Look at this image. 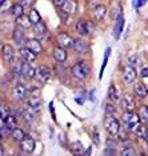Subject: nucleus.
Masks as SVG:
<instances>
[{
	"label": "nucleus",
	"mask_w": 148,
	"mask_h": 156,
	"mask_svg": "<svg viewBox=\"0 0 148 156\" xmlns=\"http://www.w3.org/2000/svg\"><path fill=\"white\" fill-rule=\"evenodd\" d=\"M135 133H136L137 137H140V139H146V136L148 133V129H147L146 124H140V126L137 127V129L135 131Z\"/></svg>",
	"instance_id": "29"
},
{
	"label": "nucleus",
	"mask_w": 148,
	"mask_h": 156,
	"mask_svg": "<svg viewBox=\"0 0 148 156\" xmlns=\"http://www.w3.org/2000/svg\"><path fill=\"white\" fill-rule=\"evenodd\" d=\"M4 123H5V126L8 127V128L11 129V131H13V129L16 128V118H15L13 115H9L8 118L4 120Z\"/></svg>",
	"instance_id": "34"
},
{
	"label": "nucleus",
	"mask_w": 148,
	"mask_h": 156,
	"mask_svg": "<svg viewBox=\"0 0 148 156\" xmlns=\"http://www.w3.org/2000/svg\"><path fill=\"white\" fill-rule=\"evenodd\" d=\"M120 16H123V9H122V4H120V3H118V4L114 7V9H112L111 17L116 20V19H119Z\"/></svg>",
	"instance_id": "30"
},
{
	"label": "nucleus",
	"mask_w": 148,
	"mask_h": 156,
	"mask_svg": "<svg viewBox=\"0 0 148 156\" xmlns=\"http://www.w3.org/2000/svg\"><path fill=\"white\" fill-rule=\"evenodd\" d=\"M123 27H124V19H123V16H120L119 19H116V26H115V31H114V36L116 39H119V36H120Z\"/></svg>",
	"instance_id": "24"
},
{
	"label": "nucleus",
	"mask_w": 148,
	"mask_h": 156,
	"mask_svg": "<svg viewBox=\"0 0 148 156\" xmlns=\"http://www.w3.org/2000/svg\"><path fill=\"white\" fill-rule=\"evenodd\" d=\"M23 5H31V3H33V0H20Z\"/></svg>",
	"instance_id": "42"
},
{
	"label": "nucleus",
	"mask_w": 148,
	"mask_h": 156,
	"mask_svg": "<svg viewBox=\"0 0 148 156\" xmlns=\"http://www.w3.org/2000/svg\"><path fill=\"white\" fill-rule=\"evenodd\" d=\"M123 122H124V127L128 131H135L137 129V127L140 126V118L139 115L132 111H125L123 115Z\"/></svg>",
	"instance_id": "1"
},
{
	"label": "nucleus",
	"mask_w": 148,
	"mask_h": 156,
	"mask_svg": "<svg viewBox=\"0 0 148 156\" xmlns=\"http://www.w3.org/2000/svg\"><path fill=\"white\" fill-rule=\"evenodd\" d=\"M140 75L143 77H147L148 76V67H143L142 71H140Z\"/></svg>",
	"instance_id": "40"
},
{
	"label": "nucleus",
	"mask_w": 148,
	"mask_h": 156,
	"mask_svg": "<svg viewBox=\"0 0 148 156\" xmlns=\"http://www.w3.org/2000/svg\"><path fill=\"white\" fill-rule=\"evenodd\" d=\"M123 79L125 80V83H133L136 79V71L135 67L132 66H127L124 71H123Z\"/></svg>",
	"instance_id": "6"
},
{
	"label": "nucleus",
	"mask_w": 148,
	"mask_h": 156,
	"mask_svg": "<svg viewBox=\"0 0 148 156\" xmlns=\"http://www.w3.org/2000/svg\"><path fill=\"white\" fill-rule=\"evenodd\" d=\"M9 116V108L7 107V105L3 103L2 105H0V119L2 120H5Z\"/></svg>",
	"instance_id": "35"
},
{
	"label": "nucleus",
	"mask_w": 148,
	"mask_h": 156,
	"mask_svg": "<svg viewBox=\"0 0 148 156\" xmlns=\"http://www.w3.org/2000/svg\"><path fill=\"white\" fill-rule=\"evenodd\" d=\"M108 99H110L112 103L119 101V92L115 86H110V88H108Z\"/></svg>",
	"instance_id": "26"
},
{
	"label": "nucleus",
	"mask_w": 148,
	"mask_h": 156,
	"mask_svg": "<svg viewBox=\"0 0 148 156\" xmlns=\"http://www.w3.org/2000/svg\"><path fill=\"white\" fill-rule=\"evenodd\" d=\"M105 13H107V7H105V5H97L96 8H95V11H93L95 20H97V22L103 20L104 16H105Z\"/></svg>",
	"instance_id": "19"
},
{
	"label": "nucleus",
	"mask_w": 148,
	"mask_h": 156,
	"mask_svg": "<svg viewBox=\"0 0 148 156\" xmlns=\"http://www.w3.org/2000/svg\"><path fill=\"white\" fill-rule=\"evenodd\" d=\"M16 24H17V27L22 28V30H28V28L32 26V23H31L30 17H28V16H24V15H22L20 17H17V19H16Z\"/></svg>",
	"instance_id": "17"
},
{
	"label": "nucleus",
	"mask_w": 148,
	"mask_h": 156,
	"mask_svg": "<svg viewBox=\"0 0 148 156\" xmlns=\"http://www.w3.org/2000/svg\"><path fill=\"white\" fill-rule=\"evenodd\" d=\"M36 111L37 109H35V108H28L27 111H24L23 113V118L27 120V122H32V120L35 119V115H36Z\"/></svg>",
	"instance_id": "31"
},
{
	"label": "nucleus",
	"mask_w": 148,
	"mask_h": 156,
	"mask_svg": "<svg viewBox=\"0 0 148 156\" xmlns=\"http://www.w3.org/2000/svg\"><path fill=\"white\" fill-rule=\"evenodd\" d=\"M51 77V71L47 67H40L36 72V79L39 83H45Z\"/></svg>",
	"instance_id": "9"
},
{
	"label": "nucleus",
	"mask_w": 148,
	"mask_h": 156,
	"mask_svg": "<svg viewBox=\"0 0 148 156\" xmlns=\"http://www.w3.org/2000/svg\"><path fill=\"white\" fill-rule=\"evenodd\" d=\"M76 30L80 35H88L91 32L90 24H88V22H84V20H80V22L76 24Z\"/></svg>",
	"instance_id": "21"
},
{
	"label": "nucleus",
	"mask_w": 148,
	"mask_h": 156,
	"mask_svg": "<svg viewBox=\"0 0 148 156\" xmlns=\"http://www.w3.org/2000/svg\"><path fill=\"white\" fill-rule=\"evenodd\" d=\"M72 73H73V76L79 80L86 79L88 76V73H90V66H88V63L84 62V60L76 63V64L72 67Z\"/></svg>",
	"instance_id": "2"
},
{
	"label": "nucleus",
	"mask_w": 148,
	"mask_h": 156,
	"mask_svg": "<svg viewBox=\"0 0 148 156\" xmlns=\"http://www.w3.org/2000/svg\"><path fill=\"white\" fill-rule=\"evenodd\" d=\"M36 72L37 71L33 68L32 66L28 62H26V63H23V68H22V75L24 76V77H27V79H32V77H35L36 76Z\"/></svg>",
	"instance_id": "11"
},
{
	"label": "nucleus",
	"mask_w": 148,
	"mask_h": 156,
	"mask_svg": "<svg viewBox=\"0 0 148 156\" xmlns=\"http://www.w3.org/2000/svg\"><path fill=\"white\" fill-rule=\"evenodd\" d=\"M63 11L65 13H75L77 11V2L76 0H67L63 4Z\"/></svg>",
	"instance_id": "16"
},
{
	"label": "nucleus",
	"mask_w": 148,
	"mask_h": 156,
	"mask_svg": "<svg viewBox=\"0 0 148 156\" xmlns=\"http://www.w3.org/2000/svg\"><path fill=\"white\" fill-rule=\"evenodd\" d=\"M133 92L137 98L144 99L148 96V88L146 87V84L142 83V81H137V83L133 86Z\"/></svg>",
	"instance_id": "8"
},
{
	"label": "nucleus",
	"mask_w": 148,
	"mask_h": 156,
	"mask_svg": "<svg viewBox=\"0 0 148 156\" xmlns=\"http://www.w3.org/2000/svg\"><path fill=\"white\" fill-rule=\"evenodd\" d=\"M128 62H129V66H132V67H135V66H139V64H140L139 58H137V56H131V58L128 59Z\"/></svg>",
	"instance_id": "39"
},
{
	"label": "nucleus",
	"mask_w": 148,
	"mask_h": 156,
	"mask_svg": "<svg viewBox=\"0 0 148 156\" xmlns=\"http://www.w3.org/2000/svg\"><path fill=\"white\" fill-rule=\"evenodd\" d=\"M56 40H58V44L60 45V47H63V48H72L73 47V41H75L68 34H65V32L59 34L58 37H56Z\"/></svg>",
	"instance_id": "4"
},
{
	"label": "nucleus",
	"mask_w": 148,
	"mask_h": 156,
	"mask_svg": "<svg viewBox=\"0 0 148 156\" xmlns=\"http://www.w3.org/2000/svg\"><path fill=\"white\" fill-rule=\"evenodd\" d=\"M105 112H107V115H108V116H111V115H115V112H116V108L114 107V104H108L107 107H105Z\"/></svg>",
	"instance_id": "38"
},
{
	"label": "nucleus",
	"mask_w": 148,
	"mask_h": 156,
	"mask_svg": "<svg viewBox=\"0 0 148 156\" xmlns=\"http://www.w3.org/2000/svg\"><path fill=\"white\" fill-rule=\"evenodd\" d=\"M23 12H24V5L23 4H20V3H17V4H13L12 5V8H11V13L13 15V17H20L23 15Z\"/></svg>",
	"instance_id": "25"
},
{
	"label": "nucleus",
	"mask_w": 148,
	"mask_h": 156,
	"mask_svg": "<svg viewBox=\"0 0 148 156\" xmlns=\"http://www.w3.org/2000/svg\"><path fill=\"white\" fill-rule=\"evenodd\" d=\"M73 49H75L77 54H86V52H88V49H90V44L86 40H83V39H76L73 41Z\"/></svg>",
	"instance_id": "7"
},
{
	"label": "nucleus",
	"mask_w": 148,
	"mask_h": 156,
	"mask_svg": "<svg viewBox=\"0 0 148 156\" xmlns=\"http://www.w3.org/2000/svg\"><path fill=\"white\" fill-rule=\"evenodd\" d=\"M20 56H22V59L24 60V62H35V59H36V54L35 52H32L30 48H22L20 49Z\"/></svg>",
	"instance_id": "14"
},
{
	"label": "nucleus",
	"mask_w": 148,
	"mask_h": 156,
	"mask_svg": "<svg viewBox=\"0 0 148 156\" xmlns=\"http://www.w3.org/2000/svg\"><path fill=\"white\" fill-rule=\"evenodd\" d=\"M146 140L148 141V133H147V136H146Z\"/></svg>",
	"instance_id": "43"
},
{
	"label": "nucleus",
	"mask_w": 148,
	"mask_h": 156,
	"mask_svg": "<svg viewBox=\"0 0 148 156\" xmlns=\"http://www.w3.org/2000/svg\"><path fill=\"white\" fill-rule=\"evenodd\" d=\"M22 68H23V63L20 60H11V69L13 73H17V75H22Z\"/></svg>",
	"instance_id": "27"
},
{
	"label": "nucleus",
	"mask_w": 148,
	"mask_h": 156,
	"mask_svg": "<svg viewBox=\"0 0 148 156\" xmlns=\"http://www.w3.org/2000/svg\"><path fill=\"white\" fill-rule=\"evenodd\" d=\"M13 96H15V99H17V100H23L24 98L27 96V90L24 86H16L15 90H13Z\"/></svg>",
	"instance_id": "22"
},
{
	"label": "nucleus",
	"mask_w": 148,
	"mask_h": 156,
	"mask_svg": "<svg viewBox=\"0 0 148 156\" xmlns=\"http://www.w3.org/2000/svg\"><path fill=\"white\" fill-rule=\"evenodd\" d=\"M122 155L123 156H135L136 155V151L133 150L132 147H125L124 150L122 151Z\"/></svg>",
	"instance_id": "37"
},
{
	"label": "nucleus",
	"mask_w": 148,
	"mask_h": 156,
	"mask_svg": "<svg viewBox=\"0 0 148 156\" xmlns=\"http://www.w3.org/2000/svg\"><path fill=\"white\" fill-rule=\"evenodd\" d=\"M122 107L124 111H133L135 109V100L131 95H124L122 99Z\"/></svg>",
	"instance_id": "10"
},
{
	"label": "nucleus",
	"mask_w": 148,
	"mask_h": 156,
	"mask_svg": "<svg viewBox=\"0 0 148 156\" xmlns=\"http://www.w3.org/2000/svg\"><path fill=\"white\" fill-rule=\"evenodd\" d=\"M28 17H30V20H31V23L33 24H37V23H40V15H39V12L36 11V9H31L30 11V15H28Z\"/></svg>",
	"instance_id": "33"
},
{
	"label": "nucleus",
	"mask_w": 148,
	"mask_h": 156,
	"mask_svg": "<svg viewBox=\"0 0 148 156\" xmlns=\"http://www.w3.org/2000/svg\"><path fill=\"white\" fill-rule=\"evenodd\" d=\"M137 115H139V118H140V122L147 126L148 124V105H142V107L139 108Z\"/></svg>",
	"instance_id": "23"
},
{
	"label": "nucleus",
	"mask_w": 148,
	"mask_h": 156,
	"mask_svg": "<svg viewBox=\"0 0 148 156\" xmlns=\"http://www.w3.org/2000/svg\"><path fill=\"white\" fill-rule=\"evenodd\" d=\"M24 137H26V133H24V131L23 129H20V128H15L12 131V139L17 141V143H20Z\"/></svg>",
	"instance_id": "28"
},
{
	"label": "nucleus",
	"mask_w": 148,
	"mask_h": 156,
	"mask_svg": "<svg viewBox=\"0 0 148 156\" xmlns=\"http://www.w3.org/2000/svg\"><path fill=\"white\" fill-rule=\"evenodd\" d=\"M26 45H27V48H30L31 51L35 52L36 55H39V54H41V52H43V45H41V43L39 40H36V39L28 40L26 43Z\"/></svg>",
	"instance_id": "12"
},
{
	"label": "nucleus",
	"mask_w": 148,
	"mask_h": 156,
	"mask_svg": "<svg viewBox=\"0 0 148 156\" xmlns=\"http://www.w3.org/2000/svg\"><path fill=\"white\" fill-rule=\"evenodd\" d=\"M13 40H15L16 44H19V45L24 44V41H26V34H24V30L17 27L15 30V32H13Z\"/></svg>",
	"instance_id": "18"
},
{
	"label": "nucleus",
	"mask_w": 148,
	"mask_h": 156,
	"mask_svg": "<svg viewBox=\"0 0 148 156\" xmlns=\"http://www.w3.org/2000/svg\"><path fill=\"white\" fill-rule=\"evenodd\" d=\"M54 58L58 63H64L67 59V51L63 47H58L54 49Z\"/></svg>",
	"instance_id": "15"
},
{
	"label": "nucleus",
	"mask_w": 148,
	"mask_h": 156,
	"mask_svg": "<svg viewBox=\"0 0 148 156\" xmlns=\"http://www.w3.org/2000/svg\"><path fill=\"white\" fill-rule=\"evenodd\" d=\"M67 2V0H54V4L56 7H63V4Z\"/></svg>",
	"instance_id": "41"
},
{
	"label": "nucleus",
	"mask_w": 148,
	"mask_h": 156,
	"mask_svg": "<svg viewBox=\"0 0 148 156\" xmlns=\"http://www.w3.org/2000/svg\"><path fill=\"white\" fill-rule=\"evenodd\" d=\"M105 129L111 135H118L119 131H120V122L115 116H108L107 120H105Z\"/></svg>",
	"instance_id": "3"
},
{
	"label": "nucleus",
	"mask_w": 148,
	"mask_h": 156,
	"mask_svg": "<svg viewBox=\"0 0 148 156\" xmlns=\"http://www.w3.org/2000/svg\"><path fill=\"white\" fill-rule=\"evenodd\" d=\"M41 103H43V100H41L40 96H37V95H33V96H31L30 99H28L27 104L30 105L31 108H35V109H39L41 107Z\"/></svg>",
	"instance_id": "20"
},
{
	"label": "nucleus",
	"mask_w": 148,
	"mask_h": 156,
	"mask_svg": "<svg viewBox=\"0 0 148 156\" xmlns=\"http://www.w3.org/2000/svg\"><path fill=\"white\" fill-rule=\"evenodd\" d=\"M35 34H36L37 36H44V35L47 34V27H45V24H43V23L35 24Z\"/></svg>",
	"instance_id": "32"
},
{
	"label": "nucleus",
	"mask_w": 148,
	"mask_h": 156,
	"mask_svg": "<svg viewBox=\"0 0 148 156\" xmlns=\"http://www.w3.org/2000/svg\"><path fill=\"white\" fill-rule=\"evenodd\" d=\"M20 148L24 154H32L35 150V140L31 136H26L20 141Z\"/></svg>",
	"instance_id": "5"
},
{
	"label": "nucleus",
	"mask_w": 148,
	"mask_h": 156,
	"mask_svg": "<svg viewBox=\"0 0 148 156\" xmlns=\"http://www.w3.org/2000/svg\"><path fill=\"white\" fill-rule=\"evenodd\" d=\"M72 152L73 154H82V152L84 151V147L83 144L80 143V141H75V143H72Z\"/></svg>",
	"instance_id": "36"
},
{
	"label": "nucleus",
	"mask_w": 148,
	"mask_h": 156,
	"mask_svg": "<svg viewBox=\"0 0 148 156\" xmlns=\"http://www.w3.org/2000/svg\"><path fill=\"white\" fill-rule=\"evenodd\" d=\"M2 55L4 58L5 62H11L13 59V55H15V51H13V47L9 44H4L2 47Z\"/></svg>",
	"instance_id": "13"
}]
</instances>
